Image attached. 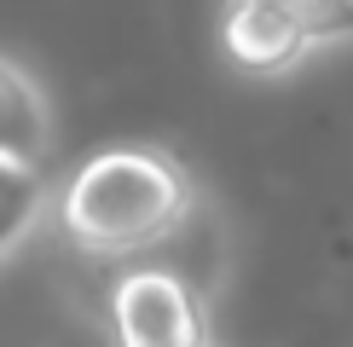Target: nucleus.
<instances>
[{"label":"nucleus","instance_id":"nucleus-1","mask_svg":"<svg viewBox=\"0 0 353 347\" xmlns=\"http://www.w3.org/2000/svg\"><path fill=\"white\" fill-rule=\"evenodd\" d=\"M52 226L93 266L174 260L209 289V278L185 260V243L209 226V197L168 145L122 139L81 156L52 185Z\"/></svg>","mask_w":353,"mask_h":347},{"label":"nucleus","instance_id":"nucleus-2","mask_svg":"<svg viewBox=\"0 0 353 347\" xmlns=\"http://www.w3.org/2000/svg\"><path fill=\"white\" fill-rule=\"evenodd\" d=\"M209 289L174 260H134L105 278V330L116 347H214Z\"/></svg>","mask_w":353,"mask_h":347},{"label":"nucleus","instance_id":"nucleus-3","mask_svg":"<svg viewBox=\"0 0 353 347\" xmlns=\"http://www.w3.org/2000/svg\"><path fill=\"white\" fill-rule=\"evenodd\" d=\"M220 52L238 76H255V81H284L307 58H319L313 41L284 12H267V6H220Z\"/></svg>","mask_w":353,"mask_h":347},{"label":"nucleus","instance_id":"nucleus-4","mask_svg":"<svg viewBox=\"0 0 353 347\" xmlns=\"http://www.w3.org/2000/svg\"><path fill=\"white\" fill-rule=\"evenodd\" d=\"M52 145H58V110H52L47 81L23 58L0 52V156L47 168Z\"/></svg>","mask_w":353,"mask_h":347},{"label":"nucleus","instance_id":"nucleus-5","mask_svg":"<svg viewBox=\"0 0 353 347\" xmlns=\"http://www.w3.org/2000/svg\"><path fill=\"white\" fill-rule=\"evenodd\" d=\"M52 174L41 162H12V156H0V266L6 260H18L29 243H35V231L52 220Z\"/></svg>","mask_w":353,"mask_h":347},{"label":"nucleus","instance_id":"nucleus-6","mask_svg":"<svg viewBox=\"0 0 353 347\" xmlns=\"http://www.w3.org/2000/svg\"><path fill=\"white\" fill-rule=\"evenodd\" d=\"M220 6H267L313 41V52L353 47V0H220Z\"/></svg>","mask_w":353,"mask_h":347}]
</instances>
